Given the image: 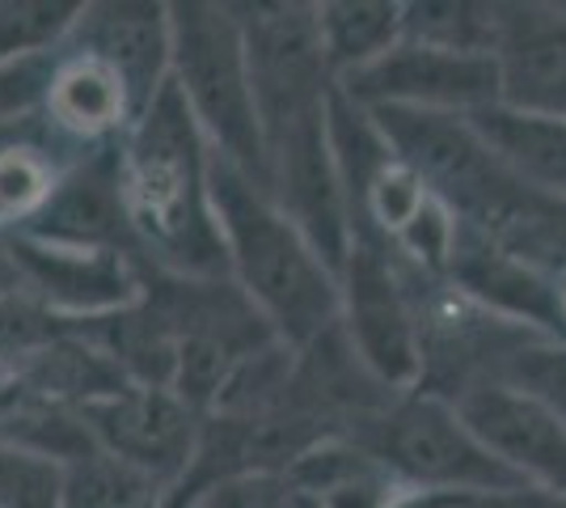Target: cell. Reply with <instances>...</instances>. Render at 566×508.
Masks as SVG:
<instances>
[{"label": "cell", "mask_w": 566, "mask_h": 508, "mask_svg": "<svg viewBox=\"0 0 566 508\" xmlns=\"http://www.w3.org/2000/svg\"><path fill=\"white\" fill-rule=\"evenodd\" d=\"M457 412L520 484L566 500L563 415H554L545 403L503 386V382H486V386L470 390L465 398H457Z\"/></svg>", "instance_id": "11"}, {"label": "cell", "mask_w": 566, "mask_h": 508, "mask_svg": "<svg viewBox=\"0 0 566 508\" xmlns=\"http://www.w3.org/2000/svg\"><path fill=\"white\" fill-rule=\"evenodd\" d=\"M338 90L364 111L410 106V111H440V115H473L482 106L503 102L495 55L427 48L410 39H401L398 48L380 55L377 64H368L364 73L338 81Z\"/></svg>", "instance_id": "8"}, {"label": "cell", "mask_w": 566, "mask_h": 508, "mask_svg": "<svg viewBox=\"0 0 566 508\" xmlns=\"http://www.w3.org/2000/svg\"><path fill=\"white\" fill-rule=\"evenodd\" d=\"M69 169L39 141L0 145V234H22L51 204Z\"/></svg>", "instance_id": "19"}, {"label": "cell", "mask_w": 566, "mask_h": 508, "mask_svg": "<svg viewBox=\"0 0 566 508\" xmlns=\"http://www.w3.org/2000/svg\"><path fill=\"white\" fill-rule=\"evenodd\" d=\"M499 382L520 390V394H528V398H537L554 415L566 419V339L542 335L533 339V343H524L516 356L507 361Z\"/></svg>", "instance_id": "22"}, {"label": "cell", "mask_w": 566, "mask_h": 508, "mask_svg": "<svg viewBox=\"0 0 566 508\" xmlns=\"http://www.w3.org/2000/svg\"><path fill=\"white\" fill-rule=\"evenodd\" d=\"M347 440H355L380 470L401 487L436 496H499L520 491L516 475L473 436L457 403L406 390L389 407L359 419Z\"/></svg>", "instance_id": "5"}, {"label": "cell", "mask_w": 566, "mask_h": 508, "mask_svg": "<svg viewBox=\"0 0 566 508\" xmlns=\"http://www.w3.org/2000/svg\"><path fill=\"white\" fill-rule=\"evenodd\" d=\"M195 508H296V487L283 475H250L208 491Z\"/></svg>", "instance_id": "26"}, {"label": "cell", "mask_w": 566, "mask_h": 508, "mask_svg": "<svg viewBox=\"0 0 566 508\" xmlns=\"http://www.w3.org/2000/svg\"><path fill=\"white\" fill-rule=\"evenodd\" d=\"M174 81L216 157H224L262 191H271L266 141H262L254 76L245 55V30L233 4H174Z\"/></svg>", "instance_id": "3"}, {"label": "cell", "mask_w": 566, "mask_h": 508, "mask_svg": "<svg viewBox=\"0 0 566 508\" xmlns=\"http://www.w3.org/2000/svg\"><path fill=\"white\" fill-rule=\"evenodd\" d=\"M322 48L334 81L364 73L406 39V4L398 0H331L317 4Z\"/></svg>", "instance_id": "18"}, {"label": "cell", "mask_w": 566, "mask_h": 508, "mask_svg": "<svg viewBox=\"0 0 566 508\" xmlns=\"http://www.w3.org/2000/svg\"><path fill=\"white\" fill-rule=\"evenodd\" d=\"M13 292H22V276H18L13 250H9V234H0V301Z\"/></svg>", "instance_id": "27"}, {"label": "cell", "mask_w": 566, "mask_h": 508, "mask_svg": "<svg viewBox=\"0 0 566 508\" xmlns=\"http://www.w3.org/2000/svg\"><path fill=\"white\" fill-rule=\"evenodd\" d=\"M499 246H507L524 263L542 267L545 276L563 280L566 276V199L563 204L537 199V208L520 220V225H512V229L499 238Z\"/></svg>", "instance_id": "24"}, {"label": "cell", "mask_w": 566, "mask_h": 508, "mask_svg": "<svg viewBox=\"0 0 566 508\" xmlns=\"http://www.w3.org/2000/svg\"><path fill=\"white\" fill-rule=\"evenodd\" d=\"M233 9L245 30L262 141H271L287 123L322 111L338 85L322 48L317 4H233Z\"/></svg>", "instance_id": "6"}, {"label": "cell", "mask_w": 566, "mask_h": 508, "mask_svg": "<svg viewBox=\"0 0 566 508\" xmlns=\"http://www.w3.org/2000/svg\"><path fill=\"white\" fill-rule=\"evenodd\" d=\"M0 508H64L60 466L0 440Z\"/></svg>", "instance_id": "23"}, {"label": "cell", "mask_w": 566, "mask_h": 508, "mask_svg": "<svg viewBox=\"0 0 566 508\" xmlns=\"http://www.w3.org/2000/svg\"><path fill=\"white\" fill-rule=\"evenodd\" d=\"M85 4L76 0H22V4H0V69L43 60L72 25L81 22Z\"/></svg>", "instance_id": "21"}, {"label": "cell", "mask_w": 566, "mask_h": 508, "mask_svg": "<svg viewBox=\"0 0 566 508\" xmlns=\"http://www.w3.org/2000/svg\"><path fill=\"white\" fill-rule=\"evenodd\" d=\"M81 419L106 458H115L148 484L178 479L182 470H190L199 449L195 412L174 390L123 386L118 394L85 403Z\"/></svg>", "instance_id": "9"}, {"label": "cell", "mask_w": 566, "mask_h": 508, "mask_svg": "<svg viewBox=\"0 0 566 508\" xmlns=\"http://www.w3.org/2000/svg\"><path fill=\"white\" fill-rule=\"evenodd\" d=\"M558 301H563V322H566V276L558 280Z\"/></svg>", "instance_id": "28"}, {"label": "cell", "mask_w": 566, "mask_h": 508, "mask_svg": "<svg viewBox=\"0 0 566 508\" xmlns=\"http://www.w3.org/2000/svg\"><path fill=\"white\" fill-rule=\"evenodd\" d=\"M9 250L22 276V292L51 314L85 322L90 314H118L140 301L144 280L136 259L123 250L51 246L25 234H9Z\"/></svg>", "instance_id": "10"}, {"label": "cell", "mask_w": 566, "mask_h": 508, "mask_svg": "<svg viewBox=\"0 0 566 508\" xmlns=\"http://www.w3.org/2000/svg\"><path fill=\"white\" fill-rule=\"evenodd\" d=\"M48 123L69 136V141H85L97 145L102 136H111L132 115V97L123 90V81L111 64H102L90 51L72 48L69 55H55V73L48 85Z\"/></svg>", "instance_id": "17"}, {"label": "cell", "mask_w": 566, "mask_h": 508, "mask_svg": "<svg viewBox=\"0 0 566 508\" xmlns=\"http://www.w3.org/2000/svg\"><path fill=\"white\" fill-rule=\"evenodd\" d=\"M166 13L161 4H90L76 22V51H90L115 69L136 120L169 81L166 60H174V39Z\"/></svg>", "instance_id": "15"}, {"label": "cell", "mask_w": 566, "mask_h": 508, "mask_svg": "<svg viewBox=\"0 0 566 508\" xmlns=\"http://www.w3.org/2000/svg\"><path fill=\"white\" fill-rule=\"evenodd\" d=\"M482 145L528 195L537 199H566V120L563 115H533L507 102L482 106L470 115Z\"/></svg>", "instance_id": "16"}, {"label": "cell", "mask_w": 566, "mask_h": 508, "mask_svg": "<svg viewBox=\"0 0 566 508\" xmlns=\"http://www.w3.org/2000/svg\"><path fill=\"white\" fill-rule=\"evenodd\" d=\"M25 238L51 246H81V250H123L140 263V246L123 212L118 191V153L102 148L64 174L51 204L22 229Z\"/></svg>", "instance_id": "14"}, {"label": "cell", "mask_w": 566, "mask_h": 508, "mask_svg": "<svg viewBox=\"0 0 566 508\" xmlns=\"http://www.w3.org/2000/svg\"><path fill=\"white\" fill-rule=\"evenodd\" d=\"M406 39L444 51L495 55L499 4H478V0H423V4H406Z\"/></svg>", "instance_id": "20"}, {"label": "cell", "mask_w": 566, "mask_h": 508, "mask_svg": "<svg viewBox=\"0 0 566 508\" xmlns=\"http://www.w3.org/2000/svg\"><path fill=\"white\" fill-rule=\"evenodd\" d=\"M212 208L237 289L283 348L305 352L343 314V284L254 178L212 153Z\"/></svg>", "instance_id": "2"}, {"label": "cell", "mask_w": 566, "mask_h": 508, "mask_svg": "<svg viewBox=\"0 0 566 508\" xmlns=\"http://www.w3.org/2000/svg\"><path fill=\"white\" fill-rule=\"evenodd\" d=\"M338 284H343L338 326L352 339L364 369L394 394L419 390L423 382L419 322H415V305L406 297L394 250L377 242H352Z\"/></svg>", "instance_id": "7"}, {"label": "cell", "mask_w": 566, "mask_h": 508, "mask_svg": "<svg viewBox=\"0 0 566 508\" xmlns=\"http://www.w3.org/2000/svg\"><path fill=\"white\" fill-rule=\"evenodd\" d=\"M118 191L140 255L161 271L233 280L212 208V148L174 76L118 148Z\"/></svg>", "instance_id": "1"}, {"label": "cell", "mask_w": 566, "mask_h": 508, "mask_svg": "<svg viewBox=\"0 0 566 508\" xmlns=\"http://www.w3.org/2000/svg\"><path fill=\"white\" fill-rule=\"evenodd\" d=\"M51 73H55V55L22 60V64L0 69V127L18 123V115H25L39 97H48Z\"/></svg>", "instance_id": "25"}, {"label": "cell", "mask_w": 566, "mask_h": 508, "mask_svg": "<svg viewBox=\"0 0 566 508\" xmlns=\"http://www.w3.org/2000/svg\"><path fill=\"white\" fill-rule=\"evenodd\" d=\"M377 127L401 166L440 199L465 229L486 238H503L512 225L537 208L516 178L482 145L470 115H440V111H410V106H380L373 111Z\"/></svg>", "instance_id": "4"}, {"label": "cell", "mask_w": 566, "mask_h": 508, "mask_svg": "<svg viewBox=\"0 0 566 508\" xmlns=\"http://www.w3.org/2000/svg\"><path fill=\"white\" fill-rule=\"evenodd\" d=\"M449 284L473 297L478 305L512 318L520 326H533L542 335L566 339L563 301H558V280L545 276L542 267L524 263L495 238L465 229L457 234V250L449 263Z\"/></svg>", "instance_id": "12"}, {"label": "cell", "mask_w": 566, "mask_h": 508, "mask_svg": "<svg viewBox=\"0 0 566 508\" xmlns=\"http://www.w3.org/2000/svg\"><path fill=\"white\" fill-rule=\"evenodd\" d=\"M495 60L507 106L566 120V9L499 4Z\"/></svg>", "instance_id": "13"}]
</instances>
